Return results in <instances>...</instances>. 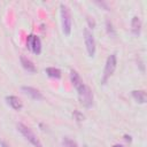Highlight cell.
<instances>
[{
  "mask_svg": "<svg viewBox=\"0 0 147 147\" xmlns=\"http://www.w3.org/2000/svg\"><path fill=\"white\" fill-rule=\"evenodd\" d=\"M60 15H61V25L62 31L65 36H70L71 33V26H72V20H71V13L67 5L61 3L60 5Z\"/></svg>",
  "mask_w": 147,
  "mask_h": 147,
  "instance_id": "cell-1",
  "label": "cell"
},
{
  "mask_svg": "<svg viewBox=\"0 0 147 147\" xmlns=\"http://www.w3.org/2000/svg\"><path fill=\"white\" fill-rule=\"evenodd\" d=\"M87 23H88V25H90V28H94L95 26V22H94V20H93V17H90V16H87Z\"/></svg>",
  "mask_w": 147,
  "mask_h": 147,
  "instance_id": "cell-17",
  "label": "cell"
},
{
  "mask_svg": "<svg viewBox=\"0 0 147 147\" xmlns=\"http://www.w3.org/2000/svg\"><path fill=\"white\" fill-rule=\"evenodd\" d=\"M62 145H63L64 147H78L77 142H76L75 140L70 139L69 137H64V138L62 139Z\"/></svg>",
  "mask_w": 147,
  "mask_h": 147,
  "instance_id": "cell-14",
  "label": "cell"
},
{
  "mask_svg": "<svg viewBox=\"0 0 147 147\" xmlns=\"http://www.w3.org/2000/svg\"><path fill=\"white\" fill-rule=\"evenodd\" d=\"M16 127H17L18 132H20L30 144H32L34 147H42V144L40 142V140L37 138V136L33 133V131H32L29 126H26V125L23 124V123H17Z\"/></svg>",
  "mask_w": 147,
  "mask_h": 147,
  "instance_id": "cell-2",
  "label": "cell"
},
{
  "mask_svg": "<svg viewBox=\"0 0 147 147\" xmlns=\"http://www.w3.org/2000/svg\"><path fill=\"white\" fill-rule=\"evenodd\" d=\"M124 139H125L126 141H129V142L132 140V139H131V136H127V134H124Z\"/></svg>",
  "mask_w": 147,
  "mask_h": 147,
  "instance_id": "cell-18",
  "label": "cell"
},
{
  "mask_svg": "<svg viewBox=\"0 0 147 147\" xmlns=\"http://www.w3.org/2000/svg\"><path fill=\"white\" fill-rule=\"evenodd\" d=\"M131 31L136 36H139L141 32V21L138 16H133L131 20Z\"/></svg>",
  "mask_w": 147,
  "mask_h": 147,
  "instance_id": "cell-12",
  "label": "cell"
},
{
  "mask_svg": "<svg viewBox=\"0 0 147 147\" xmlns=\"http://www.w3.org/2000/svg\"><path fill=\"white\" fill-rule=\"evenodd\" d=\"M0 146H1V147H9L5 141H0Z\"/></svg>",
  "mask_w": 147,
  "mask_h": 147,
  "instance_id": "cell-19",
  "label": "cell"
},
{
  "mask_svg": "<svg viewBox=\"0 0 147 147\" xmlns=\"http://www.w3.org/2000/svg\"><path fill=\"white\" fill-rule=\"evenodd\" d=\"M131 95L138 103H146L147 101V94H146V91L144 90H133L131 92Z\"/></svg>",
  "mask_w": 147,
  "mask_h": 147,
  "instance_id": "cell-11",
  "label": "cell"
},
{
  "mask_svg": "<svg viewBox=\"0 0 147 147\" xmlns=\"http://www.w3.org/2000/svg\"><path fill=\"white\" fill-rule=\"evenodd\" d=\"M45 72L47 74L48 77L55 78V79H60L61 76H62L61 70L57 69V68H54V67H48V68H46V69H45Z\"/></svg>",
  "mask_w": 147,
  "mask_h": 147,
  "instance_id": "cell-13",
  "label": "cell"
},
{
  "mask_svg": "<svg viewBox=\"0 0 147 147\" xmlns=\"http://www.w3.org/2000/svg\"><path fill=\"white\" fill-rule=\"evenodd\" d=\"M20 60H21V64L24 68V70H26L28 72H31V74H34L37 71V68H36V65L33 64V62L31 60H29L28 57H25L23 55L20 57Z\"/></svg>",
  "mask_w": 147,
  "mask_h": 147,
  "instance_id": "cell-10",
  "label": "cell"
},
{
  "mask_svg": "<svg viewBox=\"0 0 147 147\" xmlns=\"http://www.w3.org/2000/svg\"><path fill=\"white\" fill-rule=\"evenodd\" d=\"M26 46L36 55H39L41 53V41H40L39 37H37L33 33H31L26 37Z\"/></svg>",
  "mask_w": 147,
  "mask_h": 147,
  "instance_id": "cell-6",
  "label": "cell"
},
{
  "mask_svg": "<svg viewBox=\"0 0 147 147\" xmlns=\"http://www.w3.org/2000/svg\"><path fill=\"white\" fill-rule=\"evenodd\" d=\"M6 101H7V103H8L14 110H21V109L23 108L22 101H21L17 96H15V95H7V96H6Z\"/></svg>",
  "mask_w": 147,
  "mask_h": 147,
  "instance_id": "cell-9",
  "label": "cell"
},
{
  "mask_svg": "<svg viewBox=\"0 0 147 147\" xmlns=\"http://www.w3.org/2000/svg\"><path fill=\"white\" fill-rule=\"evenodd\" d=\"M83 36H84V41H85V46H86V51L88 53V56L93 57L95 55V39H94V36L87 28L84 29Z\"/></svg>",
  "mask_w": 147,
  "mask_h": 147,
  "instance_id": "cell-5",
  "label": "cell"
},
{
  "mask_svg": "<svg viewBox=\"0 0 147 147\" xmlns=\"http://www.w3.org/2000/svg\"><path fill=\"white\" fill-rule=\"evenodd\" d=\"M111 147H124L123 145H119V144H116V145H113Z\"/></svg>",
  "mask_w": 147,
  "mask_h": 147,
  "instance_id": "cell-20",
  "label": "cell"
},
{
  "mask_svg": "<svg viewBox=\"0 0 147 147\" xmlns=\"http://www.w3.org/2000/svg\"><path fill=\"white\" fill-rule=\"evenodd\" d=\"M117 67V57L116 54H110L107 60H106V64H105V69H103V75H102V79L101 83L106 84L107 80L113 76V74L115 72Z\"/></svg>",
  "mask_w": 147,
  "mask_h": 147,
  "instance_id": "cell-3",
  "label": "cell"
},
{
  "mask_svg": "<svg viewBox=\"0 0 147 147\" xmlns=\"http://www.w3.org/2000/svg\"><path fill=\"white\" fill-rule=\"evenodd\" d=\"M70 82H71V84L74 85V87L76 88V91H79V90L85 85V83H84L83 79L80 78L79 74H78L76 70H74V69L70 70Z\"/></svg>",
  "mask_w": 147,
  "mask_h": 147,
  "instance_id": "cell-8",
  "label": "cell"
},
{
  "mask_svg": "<svg viewBox=\"0 0 147 147\" xmlns=\"http://www.w3.org/2000/svg\"><path fill=\"white\" fill-rule=\"evenodd\" d=\"M106 30H107V33L109 36H115L116 34L115 29H114V25H113V23L109 20H106Z\"/></svg>",
  "mask_w": 147,
  "mask_h": 147,
  "instance_id": "cell-15",
  "label": "cell"
},
{
  "mask_svg": "<svg viewBox=\"0 0 147 147\" xmlns=\"http://www.w3.org/2000/svg\"><path fill=\"white\" fill-rule=\"evenodd\" d=\"M21 90H22V92L24 94H26L28 96H30L32 100H37L38 101V100H42L44 99L41 92L39 90L34 88V87H31V86H22Z\"/></svg>",
  "mask_w": 147,
  "mask_h": 147,
  "instance_id": "cell-7",
  "label": "cell"
},
{
  "mask_svg": "<svg viewBox=\"0 0 147 147\" xmlns=\"http://www.w3.org/2000/svg\"><path fill=\"white\" fill-rule=\"evenodd\" d=\"M78 93V99H79V102L86 107V108H90L92 105H93V93L91 91V88L85 84L79 91H77Z\"/></svg>",
  "mask_w": 147,
  "mask_h": 147,
  "instance_id": "cell-4",
  "label": "cell"
},
{
  "mask_svg": "<svg viewBox=\"0 0 147 147\" xmlns=\"http://www.w3.org/2000/svg\"><path fill=\"white\" fill-rule=\"evenodd\" d=\"M72 116L75 117V119H76L77 122H83V121H84V118H85V116H84L80 111H78V110H75V111H74V114H72Z\"/></svg>",
  "mask_w": 147,
  "mask_h": 147,
  "instance_id": "cell-16",
  "label": "cell"
}]
</instances>
